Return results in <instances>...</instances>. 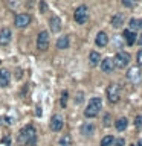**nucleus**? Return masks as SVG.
Returning a JSON list of instances; mask_svg holds the SVG:
<instances>
[{
  "label": "nucleus",
  "instance_id": "1",
  "mask_svg": "<svg viewBox=\"0 0 142 146\" xmlns=\"http://www.w3.org/2000/svg\"><path fill=\"white\" fill-rule=\"evenodd\" d=\"M17 141L20 146H37V141H38V134H37V129L34 125H25L18 131L17 135Z\"/></svg>",
  "mask_w": 142,
  "mask_h": 146
},
{
  "label": "nucleus",
  "instance_id": "2",
  "mask_svg": "<svg viewBox=\"0 0 142 146\" xmlns=\"http://www.w3.org/2000/svg\"><path fill=\"white\" fill-rule=\"evenodd\" d=\"M101 108H102V99L101 98H92L87 104V107L84 110V116L87 119H93L99 114Z\"/></svg>",
  "mask_w": 142,
  "mask_h": 146
},
{
  "label": "nucleus",
  "instance_id": "3",
  "mask_svg": "<svg viewBox=\"0 0 142 146\" xmlns=\"http://www.w3.org/2000/svg\"><path fill=\"white\" fill-rule=\"evenodd\" d=\"M130 61H131V56H130V53H128V52H125V50H119V52L115 55V58H113L115 67H118V68L128 67Z\"/></svg>",
  "mask_w": 142,
  "mask_h": 146
},
{
  "label": "nucleus",
  "instance_id": "4",
  "mask_svg": "<svg viewBox=\"0 0 142 146\" xmlns=\"http://www.w3.org/2000/svg\"><path fill=\"white\" fill-rule=\"evenodd\" d=\"M73 18H75L78 25H86L89 21V8L86 5H80L75 9V12H73Z\"/></svg>",
  "mask_w": 142,
  "mask_h": 146
},
{
  "label": "nucleus",
  "instance_id": "5",
  "mask_svg": "<svg viewBox=\"0 0 142 146\" xmlns=\"http://www.w3.org/2000/svg\"><path fill=\"white\" fill-rule=\"evenodd\" d=\"M105 94H107V99L110 104H116L119 102V99H121V87L118 84H110L107 87V90H105Z\"/></svg>",
  "mask_w": 142,
  "mask_h": 146
},
{
  "label": "nucleus",
  "instance_id": "6",
  "mask_svg": "<svg viewBox=\"0 0 142 146\" xmlns=\"http://www.w3.org/2000/svg\"><path fill=\"white\" fill-rule=\"evenodd\" d=\"M37 49L40 52H46L49 49V32L48 31H41L37 35Z\"/></svg>",
  "mask_w": 142,
  "mask_h": 146
},
{
  "label": "nucleus",
  "instance_id": "7",
  "mask_svg": "<svg viewBox=\"0 0 142 146\" xmlns=\"http://www.w3.org/2000/svg\"><path fill=\"white\" fill-rule=\"evenodd\" d=\"M127 79L131 82V84H135L137 85L139 82L142 81V72H141V67H130L128 68V72H127Z\"/></svg>",
  "mask_w": 142,
  "mask_h": 146
},
{
  "label": "nucleus",
  "instance_id": "8",
  "mask_svg": "<svg viewBox=\"0 0 142 146\" xmlns=\"http://www.w3.org/2000/svg\"><path fill=\"white\" fill-rule=\"evenodd\" d=\"M31 23V15L26 12H20L14 17V25H15L18 29H23V27H27Z\"/></svg>",
  "mask_w": 142,
  "mask_h": 146
},
{
  "label": "nucleus",
  "instance_id": "9",
  "mask_svg": "<svg viewBox=\"0 0 142 146\" xmlns=\"http://www.w3.org/2000/svg\"><path fill=\"white\" fill-rule=\"evenodd\" d=\"M64 126V119L61 114H54L50 117V123H49V128L52 129L54 132H60Z\"/></svg>",
  "mask_w": 142,
  "mask_h": 146
},
{
  "label": "nucleus",
  "instance_id": "10",
  "mask_svg": "<svg viewBox=\"0 0 142 146\" xmlns=\"http://www.w3.org/2000/svg\"><path fill=\"white\" fill-rule=\"evenodd\" d=\"M12 40V32L9 27H3L0 31V46H8Z\"/></svg>",
  "mask_w": 142,
  "mask_h": 146
},
{
  "label": "nucleus",
  "instance_id": "11",
  "mask_svg": "<svg viewBox=\"0 0 142 146\" xmlns=\"http://www.w3.org/2000/svg\"><path fill=\"white\" fill-rule=\"evenodd\" d=\"M101 70L104 73H113V70L116 67H115V62H113V58H104L101 59Z\"/></svg>",
  "mask_w": 142,
  "mask_h": 146
},
{
  "label": "nucleus",
  "instance_id": "12",
  "mask_svg": "<svg viewBox=\"0 0 142 146\" xmlns=\"http://www.w3.org/2000/svg\"><path fill=\"white\" fill-rule=\"evenodd\" d=\"M49 29L52 31V34H57L61 31V18L58 15H52L49 18Z\"/></svg>",
  "mask_w": 142,
  "mask_h": 146
},
{
  "label": "nucleus",
  "instance_id": "13",
  "mask_svg": "<svg viewBox=\"0 0 142 146\" xmlns=\"http://www.w3.org/2000/svg\"><path fill=\"white\" fill-rule=\"evenodd\" d=\"M95 44L98 46V47H105V46L109 44V35L107 32L101 31L96 34V38H95Z\"/></svg>",
  "mask_w": 142,
  "mask_h": 146
},
{
  "label": "nucleus",
  "instance_id": "14",
  "mask_svg": "<svg viewBox=\"0 0 142 146\" xmlns=\"http://www.w3.org/2000/svg\"><path fill=\"white\" fill-rule=\"evenodd\" d=\"M9 82H11V73L6 68H2L0 70V87L6 88V87H9Z\"/></svg>",
  "mask_w": 142,
  "mask_h": 146
},
{
  "label": "nucleus",
  "instance_id": "15",
  "mask_svg": "<svg viewBox=\"0 0 142 146\" xmlns=\"http://www.w3.org/2000/svg\"><path fill=\"white\" fill-rule=\"evenodd\" d=\"M81 134L84 135V137H90V135H93L95 134V125L92 122H84L81 125Z\"/></svg>",
  "mask_w": 142,
  "mask_h": 146
},
{
  "label": "nucleus",
  "instance_id": "16",
  "mask_svg": "<svg viewBox=\"0 0 142 146\" xmlns=\"http://www.w3.org/2000/svg\"><path fill=\"white\" fill-rule=\"evenodd\" d=\"M122 38H124V41L127 43V46H133V44L136 43L137 35H136V32H131V31L125 29V31L122 32Z\"/></svg>",
  "mask_w": 142,
  "mask_h": 146
},
{
  "label": "nucleus",
  "instance_id": "17",
  "mask_svg": "<svg viewBox=\"0 0 142 146\" xmlns=\"http://www.w3.org/2000/svg\"><path fill=\"white\" fill-rule=\"evenodd\" d=\"M128 31H131V32L142 31V18H130V21H128Z\"/></svg>",
  "mask_w": 142,
  "mask_h": 146
},
{
  "label": "nucleus",
  "instance_id": "18",
  "mask_svg": "<svg viewBox=\"0 0 142 146\" xmlns=\"http://www.w3.org/2000/svg\"><path fill=\"white\" fill-rule=\"evenodd\" d=\"M110 23H112V26L115 27V29H119V27H121V26L124 25V14L116 12V14H115V15L112 17Z\"/></svg>",
  "mask_w": 142,
  "mask_h": 146
},
{
  "label": "nucleus",
  "instance_id": "19",
  "mask_svg": "<svg viewBox=\"0 0 142 146\" xmlns=\"http://www.w3.org/2000/svg\"><path fill=\"white\" fill-rule=\"evenodd\" d=\"M69 46H70V40H69L67 35H63L57 40V49L66 50V49H69Z\"/></svg>",
  "mask_w": 142,
  "mask_h": 146
},
{
  "label": "nucleus",
  "instance_id": "20",
  "mask_svg": "<svg viewBox=\"0 0 142 146\" xmlns=\"http://www.w3.org/2000/svg\"><path fill=\"white\" fill-rule=\"evenodd\" d=\"M101 62V53H98L96 50H92L89 53V64L92 67H96Z\"/></svg>",
  "mask_w": 142,
  "mask_h": 146
},
{
  "label": "nucleus",
  "instance_id": "21",
  "mask_svg": "<svg viewBox=\"0 0 142 146\" xmlns=\"http://www.w3.org/2000/svg\"><path fill=\"white\" fill-rule=\"evenodd\" d=\"M128 126V119L127 117H119L116 122H115V128L118 131H125Z\"/></svg>",
  "mask_w": 142,
  "mask_h": 146
},
{
  "label": "nucleus",
  "instance_id": "22",
  "mask_svg": "<svg viewBox=\"0 0 142 146\" xmlns=\"http://www.w3.org/2000/svg\"><path fill=\"white\" fill-rule=\"evenodd\" d=\"M58 146H72V137L69 134H63L58 141Z\"/></svg>",
  "mask_w": 142,
  "mask_h": 146
},
{
  "label": "nucleus",
  "instance_id": "23",
  "mask_svg": "<svg viewBox=\"0 0 142 146\" xmlns=\"http://www.w3.org/2000/svg\"><path fill=\"white\" fill-rule=\"evenodd\" d=\"M113 143H115V137L113 135H105V137H102L101 139V146H113Z\"/></svg>",
  "mask_w": 142,
  "mask_h": 146
},
{
  "label": "nucleus",
  "instance_id": "24",
  "mask_svg": "<svg viewBox=\"0 0 142 146\" xmlns=\"http://www.w3.org/2000/svg\"><path fill=\"white\" fill-rule=\"evenodd\" d=\"M67 99H69V91H67V90H63V91H61V98H60V105H61L63 108H66Z\"/></svg>",
  "mask_w": 142,
  "mask_h": 146
},
{
  "label": "nucleus",
  "instance_id": "25",
  "mask_svg": "<svg viewBox=\"0 0 142 146\" xmlns=\"http://www.w3.org/2000/svg\"><path fill=\"white\" fill-rule=\"evenodd\" d=\"M137 2H139V0H121L124 8H135L137 5Z\"/></svg>",
  "mask_w": 142,
  "mask_h": 146
},
{
  "label": "nucleus",
  "instance_id": "26",
  "mask_svg": "<svg viewBox=\"0 0 142 146\" xmlns=\"http://www.w3.org/2000/svg\"><path fill=\"white\" fill-rule=\"evenodd\" d=\"M82 100H84V93H82V91H78L76 96H75V104L80 105V104H82Z\"/></svg>",
  "mask_w": 142,
  "mask_h": 146
},
{
  "label": "nucleus",
  "instance_id": "27",
  "mask_svg": "<svg viewBox=\"0 0 142 146\" xmlns=\"http://www.w3.org/2000/svg\"><path fill=\"white\" fill-rule=\"evenodd\" d=\"M135 126H136V129L142 131V116H136L135 117Z\"/></svg>",
  "mask_w": 142,
  "mask_h": 146
},
{
  "label": "nucleus",
  "instance_id": "28",
  "mask_svg": "<svg viewBox=\"0 0 142 146\" xmlns=\"http://www.w3.org/2000/svg\"><path fill=\"white\" fill-rule=\"evenodd\" d=\"M136 61H137V67H142V49L136 53Z\"/></svg>",
  "mask_w": 142,
  "mask_h": 146
},
{
  "label": "nucleus",
  "instance_id": "29",
  "mask_svg": "<svg viewBox=\"0 0 142 146\" xmlns=\"http://www.w3.org/2000/svg\"><path fill=\"white\" fill-rule=\"evenodd\" d=\"M115 146H125V139H115V143H113Z\"/></svg>",
  "mask_w": 142,
  "mask_h": 146
},
{
  "label": "nucleus",
  "instance_id": "30",
  "mask_svg": "<svg viewBox=\"0 0 142 146\" xmlns=\"http://www.w3.org/2000/svg\"><path fill=\"white\" fill-rule=\"evenodd\" d=\"M2 143L6 145V146H11V135H5L2 139Z\"/></svg>",
  "mask_w": 142,
  "mask_h": 146
},
{
  "label": "nucleus",
  "instance_id": "31",
  "mask_svg": "<svg viewBox=\"0 0 142 146\" xmlns=\"http://www.w3.org/2000/svg\"><path fill=\"white\" fill-rule=\"evenodd\" d=\"M112 122H110V114H105L104 116V126H110Z\"/></svg>",
  "mask_w": 142,
  "mask_h": 146
},
{
  "label": "nucleus",
  "instance_id": "32",
  "mask_svg": "<svg viewBox=\"0 0 142 146\" xmlns=\"http://www.w3.org/2000/svg\"><path fill=\"white\" fill-rule=\"evenodd\" d=\"M136 41H137V44H139V46H142V32H141V35L136 38Z\"/></svg>",
  "mask_w": 142,
  "mask_h": 146
},
{
  "label": "nucleus",
  "instance_id": "33",
  "mask_svg": "<svg viewBox=\"0 0 142 146\" xmlns=\"http://www.w3.org/2000/svg\"><path fill=\"white\" fill-rule=\"evenodd\" d=\"M40 6H41V12L46 11V3L44 2H40Z\"/></svg>",
  "mask_w": 142,
  "mask_h": 146
},
{
  "label": "nucleus",
  "instance_id": "34",
  "mask_svg": "<svg viewBox=\"0 0 142 146\" xmlns=\"http://www.w3.org/2000/svg\"><path fill=\"white\" fill-rule=\"evenodd\" d=\"M135 146H142V139H141V140H137V143H136Z\"/></svg>",
  "mask_w": 142,
  "mask_h": 146
},
{
  "label": "nucleus",
  "instance_id": "35",
  "mask_svg": "<svg viewBox=\"0 0 142 146\" xmlns=\"http://www.w3.org/2000/svg\"><path fill=\"white\" fill-rule=\"evenodd\" d=\"M5 120H3V117H0V123H3Z\"/></svg>",
  "mask_w": 142,
  "mask_h": 146
},
{
  "label": "nucleus",
  "instance_id": "36",
  "mask_svg": "<svg viewBox=\"0 0 142 146\" xmlns=\"http://www.w3.org/2000/svg\"><path fill=\"white\" fill-rule=\"evenodd\" d=\"M131 146H135V145H131Z\"/></svg>",
  "mask_w": 142,
  "mask_h": 146
}]
</instances>
